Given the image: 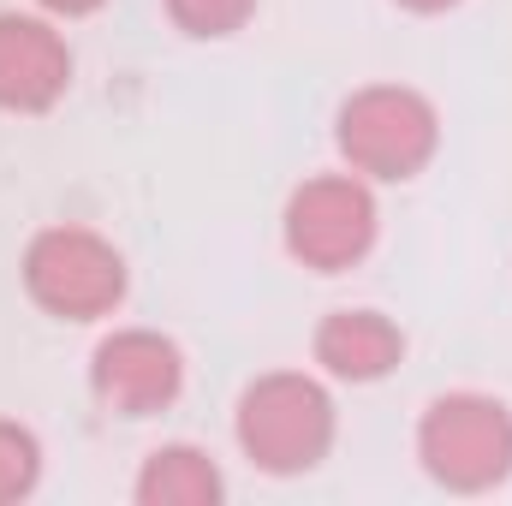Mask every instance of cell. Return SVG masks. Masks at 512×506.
Masks as SVG:
<instances>
[{"instance_id": "6da1fadb", "label": "cell", "mask_w": 512, "mask_h": 506, "mask_svg": "<svg viewBox=\"0 0 512 506\" xmlns=\"http://www.w3.org/2000/svg\"><path fill=\"white\" fill-rule=\"evenodd\" d=\"M340 411L328 381L310 370H268L245 381L233 405V441L262 477H304L334 453Z\"/></svg>"}, {"instance_id": "7a4b0ae2", "label": "cell", "mask_w": 512, "mask_h": 506, "mask_svg": "<svg viewBox=\"0 0 512 506\" xmlns=\"http://www.w3.org/2000/svg\"><path fill=\"white\" fill-rule=\"evenodd\" d=\"M334 149L370 185H411L441 155V108L411 84H364L334 114Z\"/></svg>"}, {"instance_id": "3957f363", "label": "cell", "mask_w": 512, "mask_h": 506, "mask_svg": "<svg viewBox=\"0 0 512 506\" xmlns=\"http://www.w3.org/2000/svg\"><path fill=\"white\" fill-rule=\"evenodd\" d=\"M18 280H24V298L54 322H108L131 292V268L120 245L78 221H54L30 233Z\"/></svg>"}, {"instance_id": "277c9868", "label": "cell", "mask_w": 512, "mask_h": 506, "mask_svg": "<svg viewBox=\"0 0 512 506\" xmlns=\"http://www.w3.org/2000/svg\"><path fill=\"white\" fill-rule=\"evenodd\" d=\"M417 465L447 495H489L512 477V405L477 387L435 393L417 417Z\"/></svg>"}, {"instance_id": "5b68a950", "label": "cell", "mask_w": 512, "mask_h": 506, "mask_svg": "<svg viewBox=\"0 0 512 506\" xmlns=\"http://www.w3.org/2000/svg\"><path fill=\"white\" fill-rule=\"evenodd\" d=\"M382 239V203L376 185L352 167L310 173L286 191L280 209V245L310 274H352Z\"/></svg>"}, {"instance_id": "8992f818", "label": "cell", "mask_w": 512, "mask_h": 506, "mask_svg": "<svg viewBox=\"0 0 512 506\" xmlns=\"http://www.w3.org/2000/svg\"><path fill=\"white\" fill-rule=\"evenodd\" d=\"M90 393L108 417H161L185 393V352L161 328H114L90 352Z\"/></svg>"}, {"instance_id": "52a82bcc", "label": "cell", "mask_w": 512, "mask_h": 506, "mask_svg": "<svg viewBox=\"0 0 512 506\" xmlns=\"http://www.w3.org/2000/svg\"><path fill=\"white\" fill-rule=\"evenodd\" d=\"M72 90V42L48 12H0V114H48Z\"/></svg>"}, {"instance_id": "ba28073f", "label": "cell", "mask_w": 512, "mask_h": 506, "mask_svg": "<svg viewBox=\"0 0 512 506\" xmlns=\"http://www.w3.org/2000/svg\"><path fill=\"white\" fill-rule=\"evenodd\" d=\"M310 358L328 381H352V387H370L387 381L405 364V328L370 310V304H346V310H328L310 334Z\"/></svg>"}, {"instance_id": "9c48e42d", "label": "cell", "mask_w": 512, "mask_h": 506, "mask_svg": "<svg viewBox=\"0 0 512 506\" xmlns=\"http://www.w3.org/2000/svg\"><path fill=\"white\" fill-rule=\"evenodd\" d=\"M131 501L137 506H221L227 501V477H221L209 447L161 441L155 453H143V465L131 477Z\"/></svg>"}, {"instance_id": "30bf717a", "label": "cell", "mask_w": 512, "mask_h": 506, "mask_svg": "<svg viewBox=\"0 0 512 506\" xmlns=\"http://www.w3.org/2000/svg\"><path fill=\"white\" fill-rule=\"evenodd\" d=\"M42 483V441L30 423L0 417V506H18Z\"/></svg>"}, {"instance_id": "8fae6325", "label": "cell", "mask_w": 512, "mask_h": 506, "mask_svg": "<svg viewBox=\"0 0 512 506\" xmlns=\"http://www.w3.org/2000/svg\"><path fill=\"white\" fill-rule=\"evenodd\" d=\"M167 24L191 42H227L256 18V0H161Z\"/></svg>"}, {"instance_id": "7c38bea8", "label": "cell", "mask_w": 512, "mask_h": 506, "mask_svg": "<svg viewBox=\"0 0 512 506\" xmlns=\"http://www.w3.org/2000/svg\"><path fill=\"white\" fill-rule=\"evenodd\" d=\"M48 18H90V12H102L108 0H36Z\"/></svg>"}, {"instance_id": "4fadbf2b", "label": "cell", "mask_w": 512, "mask_h": 506, "mask_svg": "<svg viewBox=\"0 0 512 506\" xmlns=\"http://www.w3.org/2000/svg\"><path fill=\"white\" fill-rule=\"evenodd\" d=\"M399 12H417V18H441V12H453V6H465V0H393Z\"/></svg>"}]
</instances>
